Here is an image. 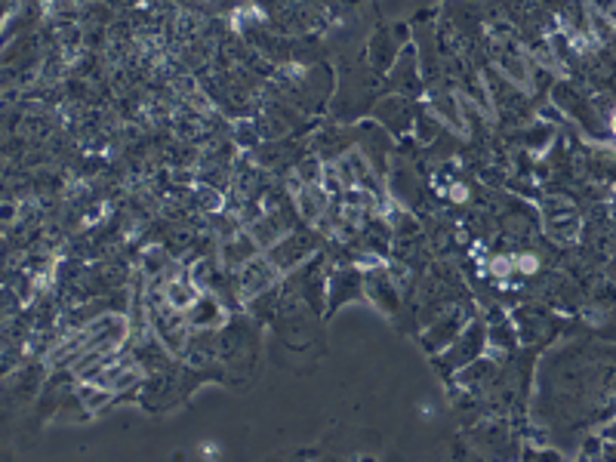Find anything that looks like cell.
Segmentation results:
<instances>
[{
  "mask_svg": "<svg viewBox=\"0 0 616 462\" xmlns=\"http://www.w3.org/2000/svg\"><path fill=\"white\" fill-rule=\"evenodd\" d=\"M277 274V268L272 259H247L244 262V274H240V293H244V299H250V296H259L262 290H268Z\"/></svg>",
  "mask_w": 616,
  "mask_h": 462,
  "instance_id": "6da1fadb",
  "label": "cell"
},
{
  "mask_svg": "<svg viewBox=\"0 0 616 462\" xmlns=\"http://www.w3.org/2000/svg\"><path fill=\"white\" fill-rule=\"evenodd\" d=\"M296 203H299L302 216L308 222H314V219H321V213L326 207V191L321 188V185H305V188L299 191V198H296Z\"/></svg>",
  "mask_w": 616,
  "mask_h": 462,
  "instance_id": "7a4b0ae2",
  "label": "cell"
},
{
  "mask_svg": "<svg viewBox=\"0 0 616 462\" xmlns=\"http://www.w3.org/2000/svg\"><path fill=\"white\" fill-rule=\"evenodd\" d=\"M191 318H194V323H216V321L225 318V311L216 305V299H210V296H198L194 305H191Z\"/></svg>",
  "mask_w": 616,
  "mask_h": 462,
  "instance_id": "3957f363",
  "label": "cell"
},
{
  "mask_svg": "<svg viewBox=\"0 0 616 462\" xmlns=\"http://www.w3.org/2000/svg\"><path fill=\"white\" fill-rule=\"evenodd\" d=\"M613 129H616V117H613Z\"/></svg>",
  "mask_w": 616,
  "mask_h": 462,
  "instance_id": "277c9868",
  "label": "cell"
}]
</instances>
